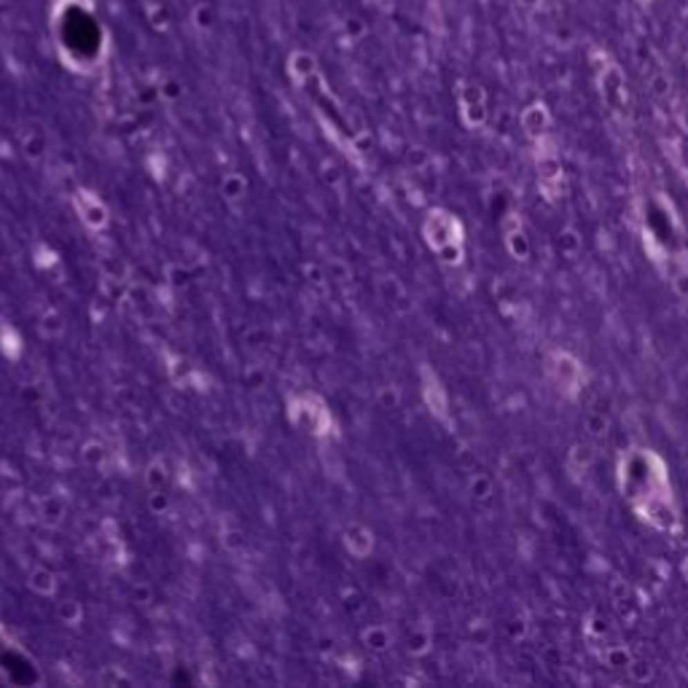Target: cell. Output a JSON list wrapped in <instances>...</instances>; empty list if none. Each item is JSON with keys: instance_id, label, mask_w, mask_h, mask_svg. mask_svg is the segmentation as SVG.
Returning <instances> with one entry per match:
<instances>
[{"instance_id": "cell-13", "label": "cell", "mask_w": 688, "mask_h": 688, "mask_svg": "<svg viewBox=\"0 0 688 688\" xmlns=\"http://www.w3.org/2000/svg\"><path fill=\"white\" fill-rule=\"evenodd\" d=\"M226 538H229V546H231V548H240V546H242V541H240V533H229Z\"/></svg>"}, {"instance_id": "cell-11", "label": "cell", "mask_w": 688, "mask_h": 688, "mask_svg": "<svg viewBox=\"0 0 688 688\" xmlns=\"http://www.w3.org/2000/svg\"><path fill=\"white\" fill-rule=\"evenodd\" d=\"M180 92H183V89H180V84H178V81H167V84L162 86V95H164L167 99H178L180 97Z\"/></svg>"}, {"instance_id": "cell-3", "label": "cell", "mask_w": 688, "mask_h": 688, "mask_svg": "<svg viewBox=\"0 0 688 688\" xmlns=\"http://www.w3.org/2000/svg\"><path fill=\"white\" fill-rule=\"evenodd\" d=\"M81 213H84L81 218L89 223L92 229H99V226L108 223V210L99 204L97 199H89V204H81Z\"/></svg>"}, {"instance_id": "cell-9", "label": "cell", "mask_w": 688, "mask_h": 688, "mask_svg": "<svg viewBox=\"0 0 688 688\" xmlns=\"http://www.w3.org/2000/svg\"><path fill=\"white\" fill-rule=\"evenodd\" d=\"M363 640H366V645H369V648H385V645H388V635H385V629H369V632L363 635Z\"/></svg>"}, {"instance_id": "cell-12", "label": "cell", "mask_w": 688, "mask_h": 688, "mask_svg": "<svg viewBox=\"0 0 688 688\" xmlns=\"http://www.w3.org/2000/svg\"><path fill=\"white\" fill-rule=\"evenodd\" d=\"M519 3V8H524V11H535L538 6H541V0H516Z\"/></svg>"}, {"instance_id": "cell-6", "label": "cell", "mask_w": 688, "mask_h": 688, "mask_svg": "<svg viewBox=\"0 0 688 688\" xmlns=\"http://www.w3.org/2000/svg\"><path fill=\"white\" fill-rule=\"evenodd\" d=\"M146 479H148V484H151V490H162V487H164V481H167V468L162 466V463L148 466Z\"/></svg>"}, {"instance_id": "cell-8", "label": "cell", "mask_w": 688, "mask_h": 688, "mask_svg": "<svg viewBox=\"0 0 688 688\" xmlns=\"http://www.w3.org/2000/svg\"><path fill=\"white\" fill-rule=\"evenodd\" d=\"M62 328H65V323H62L59 315H54V312H49V315H44V318H41V331H44L46 336H51V334H59Z\"/></svg>"}, {"instance_id": "cell-1", "label": "cell", "mask_w": 688, "mask_h": 688, "mask_svg": "<svg viewBox=\"0 0 688 688\" xmlns=\"http://www.w3.org/2000/svg\"><path fill=\"white\" fill-rule=\"evenodd\" d=\"M315 73H318V57H315L312 51L298 49V51H294V54L288 57V75L294 78L296 84H304V81H309V78H312Z\"/></svg>"}, {"instance_id": "cell-4", "label": "cell", "mask_w": 688, "mask_h": 688, "mask_svg": "<svg viewBox=\"0 0 688 688\" xmlns=\"http://www.w3.org/2000/svg\"><path fill=\"white\" fill-rule=\"evenodd\" d=\"M221 191H223V197L229 199V202H237V199H242V197H245V191H247L245 178H242V175H226V178H223V183H221Z\"/></svg>"}, {"instance_id": "cell-10", "label": "cell", "mask_w": 688, "mask_h": 688, "mask_svg": "<svg viewBox=\"0 0 688 688\" xmlns=\"http://www.w3.org/2000/svg\"><path fill=\"white\" fill-rule=\"evenodd\" d=\"M167 506H170V503H167V495L162 490H153V495H151V508L159 514V511H167Z\"/></svg>"}, {"instance_id": "cell-7", "label": "cell", "mask_w": 688, "mask_h": 688, "mask_svg": "<svg viewBox=\"0 0 688 688\" xmlns=\"http://www.w3.org/2000/svg\"><path fill=\"white\" fill-rule=\"evenodd\" d=\"M81 457L89 463V466H99L102 463V457H105V449H102V443H86L84 446V452H81Z\"/></svg>"}, {"instance_id": "cell-2", "label": "cell", "mask_w": 688, "mask_h": 688, "mask_svg": "<svg viewBox=\"0 0 688 688\" xmlns=\"http://www.w3.org/2000/svg\"><path fill=\"white\" fill-rule=\"evenodd\" d=\"M30 589L44 594V597H51L57 591V575L51 570H46V567H35L30 573Z\"/></svg>"}, {"instance_id": "cell-5", "label": "cell", "mask_w": 688, "mask_h": 688, "mask_svg": "<svg viewBox=\"0 0 688 688\" xmlns=\"http://www.w3.org/2000/svg\"><path fill=\"white\" fill-rule=\"evenodd\" d=\"M59 621L68 624V627H75V624L81 621V605L73 602V600H65V602L59 605Z\"/></svg>"}]
</instances>
